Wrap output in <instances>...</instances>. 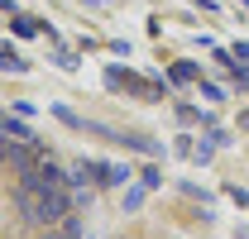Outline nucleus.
Returning a JSON list of instances; mask_svg holds the SVG:
<instances>
[{"mask_svg": "<svg viewBox=\"0 0 249 239\" xmlns=\"http://www.w3.org/2000/svg\"><path fill=\"white\" fill-rule=\"evenodd\" d=\"M15 34H19V38H34V34H38V19L19 15V19H15Z\"/></svg>", "mask_w": 249, "mask_h": 239, "instance_id": "5", "label": "nucleus"}, {"mask_svg": "<svg viewBox=\"0 0 249 239\" xmlns=\"http://www.w3.org/2000/svg\"><path fill=\"white\" fill-rule=\"evenodd\" d=\"M5 144H10V139H5V134H0V158H5Z\"/></svg>", "mask_w": 249, "mask_h": 239, "instance_id": "9", "label": "nucleus"}, {"mask_svg": "<svg viewBox=\"0 0 249 239\" xmlns=\"http://www.w3.org/2000/svg\"><path fill=\"white\" fill-rule=\"evenodd\" d=\"M5 163H10L19 177H29L34 168L43 163V153H38V144H5Z\"/></svg>", "mask_w": 249, "mask_h": 239, "instance_id": "1", "label": "nucleus"}, {"mask_svg": "<svg viewBox=\"0 0 249 239\" xmlns=\"http://www.w3.org/2000/svg\"><path fill=\"white\" fill-rule=\"evenodd\" d=\"M0 134H5V139H10V144H38V139H34L29 134V124H19V120H0Z\"/></svg>", "mask_w": 249, "mask_h": 239, "instance_id": "2", "label": "nucleus"}, {"mask_svg": "<svg viewBox=\"0 0 249 239\" xmlns=\"http://www.w3.org/2000/svg\"><path fill=\"white\" fill-rule=\"evenodd\" d=\"M101 182H106V187H124V182H129V168H120V163H101Z\"/></svg>", "mask_w": 249, "mask_h": 239, "instance_id": "3", "label": "nucleus"}, {"mask_svg": "<svg viewBox=\"0 0 249 239\" xmlns=\"http://www.w3.org/2000/svg\"><path fill=\"white\" fill-rule=\"evenodd\" d=\"M245 5H249V0H245Z\"/></svg>", "mask_w": 249, "mask_h": 239, "instance_id": "11", "label": "nucleus"}, {"mask_svg": "<svg viewBox=\"0 0 249 239\" xmlns=\"http://www.w3.org/2000/svg\"><path fill=\"white\" fill-rule=\"evenodd\" d=\"M173 82H196V62H178L173 67Z\"/></svg>", "mask_w": 249, "mask_h": 239, "instance_id": "6", "label": "nucleus"}, {"mask_svg": "<svg viewBox=\"0 0 249 239\" xmlns=\"http://www.w3.org/2000/svg\"><path fill=\"white\" fill-rule=\"evenodd\" d=\"M24 67H29V62L19 58L15 48H0V72H24Z\"/></svg>", "mask_w": 249, "mask_h": 239, "instance_id": "4", "label": "nucleus"}, {"mask_svg": "<svg viewBox=\"0 0 249 239\" xmlns=\"http://www.w3.org/2000/svg\"><path fill=\"white\" fill-rule=\"evenodd\" d=\"M43 239H72V235H67V230H53V225H48V235H43Z\"/></svg>", "mask_w": 249, "mask_h": 239, "instance_id": "8", "label": "nucleus"}, {"mask_svg": "<svg viewBox=\"0 0 249 239\" xmlns=\"http://www.w3.org/2000/svg\"><path fill=\"white\" fill-rule=\"evenodd\" d=\"M235 82H240V86L249 91V67H235Z\"/></svg>", "mask_w": 249, "mask_h": 239, "instance_id": "7", "label": "nucleus"}, {"mask_svg": "<svg viewBox=\"0 0 249 239\" xmlns=\"http://www.w3.org/2000/svg\"><path fill=\"white\" fill-rule=\"evenodd\" d=\"M240 124H245V129H249V110H245V120H240Z\"/></svg>", "mask_w": 249, "mask_h": 239, "instance_id": "10", "label": "nucleus"}]
</instances>
